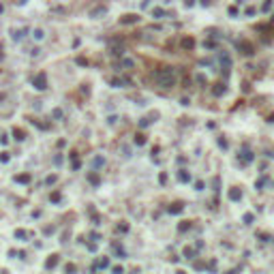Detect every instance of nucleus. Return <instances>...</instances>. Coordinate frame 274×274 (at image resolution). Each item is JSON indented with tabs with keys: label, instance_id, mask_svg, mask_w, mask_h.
Segmentation results:
<instances>
[{
	"label": "nucleus",
	"instance_id": "nucleus-1",
	"mask_svg": "<svg viewBox=\"0 0 274 274\" xmlns=\"http://www.w3.org/2000/svg\"><path fill=\"white\" fill-rule=\"evenodd\" d=\"M157 79H159V84H161L163 88H169V86H173V81H176V77H173V71H171V69H163V71H159V73H157Z\"/></svg>",
	"mask_w": 274,
	"mask_h": 274
},
{
	"label": "nucleus",
	"instance_id": "nucleus-15",
	"mask_svg": "<svg viewBox=\"0 0 274 274\" xmlns=\"http://www.w3.org/2000/svg\"><path fill=\"white\" fill-rule=\"evenodd\" d=\"M186 4H193V0H186Z\"/></svg>",
	"mask_w": 274,
	"mask_h": 274
},
{
	"label": "nucleus",
	"instance_id": "nucleus-13",
	"mask_svg": "<svg viewBox=\"0 0 274 274\" xmlns=\"http://www.w3.org/2000/svg\"><path fill=\"white\" fill-rule=\"evenodd\" d=\"M244 223H253V214H244Z\"/></svg>",
	"mask_w": 274,
	"mask_h": 274
},
{
	"label": "nucleus",
	"instance_id": "nucleus-6",
	"mask_svg": "<svg viewBox=\"0 0 274 274\" xmlns=\"http://www.w3.org/2000/svg\"><path fill=\"white\" fill-rule=\"evenodd\" d=\"M169 212H173V214H176V212H182V204H173V206L169 208Z\"/></svg>",
	"mask_w": 274,
	"mask_h": 274
},
{
	"label": "nucleus",
	"instance_id": "nucleus-14",
	"mask_svg": "<svg viewBox=\"0 0 274 274\" xmlns=\"http://www.w3.org/2000/svg\"><path fill=\"white\" fill-rule=\"evenodd\" d=\"M268 122H274V114H272V116H270V118H268Z\"/></svg>",
	"mask_w": 274,
	"mask_h": 274
},
{
	"label": "nucleus",
	"instance_id": "nucleus-7",
	"mask_svg": "<svg viewBox=\"0 0 274 274\" xmlns=\"http://www.w3.org/2000/svg\"><path fill=\"white\" fill-rule=\"evenodd\" d=\"M225 92V86L223 84H216V88H214V94H223Z\"/></svg>",
	"mask_w": 274,
	"mask_h": 274
},
{
	"label": "nucleus",
	"instance_id": "nucleus-10",
	"mask_svg": "<svg viewBox=\"0 0 274 274\" xmlns=\"http://www.w3.org/2000/svg\"><path fill=\"white\" fill-rule=\"evenodd\" d=\"M263 184H266V178H259V180H257V188L261 191V186H263Z\"/></svg>",
	"mask_w": 274,
	"mask_h": 274
},
{
	"label": "nucleus",
	"instance_id": "nucleus-9",
	"mask_svg": "<svg viewBox=\"0 0 274 274\" xmlns=\"http://www.w3.org/2000/svg\"><path fill=\"white\" fill-rule=\"evenodd\" d=\"M13 133H15V139H24V131H17V129H15Z\"/></svg>",
	"mask_w": 274,
	"mask_h": 274
},
{
	"label": "nucleus",
	"instance_id": "nucleus-4",
	"mask_svg": "<svg viewBox=\"0 0 274 274\" xmlns=\"http://www.w3.org/2000/svg\"><path fill=\"white\" fill-rule=\"evenodd\" d=\"M240 159H242V163H251L253 161V152L251 150H242V157Z\"/></svg>",
	"mask_w": 274,
	"mask_h": 274
},
{
	"label": "nucleus",
	"instance_id": "nucleus-8",
	"mask_svg": "<svg viewBox=\"0 0 274 274\" xmlns=\"http://www.w3.org/2000/svg\"><path fill=\"white\" fill-rule=\"evenodd\" d=\"M182 45H184V47H193V39H184V41H182Z\"/></svg>",
	"mask_w": 274,
	"mask_h": 274
},
{
	"label": "nucleus",
	"instance_id": "nucleus-12",
	"mask_svg": "<svg viewBox=\"0 0 274 274\" xmlns=\"http://www.w3.org/2000/svg\"><path fill=\"white\" fill-rule=\"evenodd\" d=\"M180 180H182V182H186V180H188V173H186V171H182V173H180Z\"/></svg>",
	"mask_w": 274,
	"mask_h": 274
},
{
	"label": "nucleus",
	"instance_id": "nucleus-2",
	"mask_svg": "<svg viewBox=\"0 0 274 274\" xmlns=\"http://www.w3.org/2000/svg\"><path fill=\"white\" fill-rule=\"evenodd\" d=\"M238 47H240V51L244 54V56H253V45H251V43L240 41V43H238Z\"/></svg>",
	"mask_w": 274,
	"mask_h": 274
},
{
	"label": "nucleus",
	"instance_id": "nucleus-5",
	"mask_svg": "<svg viewBox=\"0 0 274 274\" xmlns=\"http://www.w3.org/2000/svg\"><path fill=\"white\" fill-rule=\"evenodd\" d=\"M240 197H242V193H240V188H231V191H229V199H233V202H238Z\"/></svg>",
	"mask_w": 274,
	"mask_h": 274
},
{
	"label": "nucleus",
	"instance_id": "nucleus-11",
	"mask_svg": "<svg viewBox=\"0 0 274 274\" xmlns=\"http://www.w3.org/2000/svg\"><path fill=\"white\" fill-rule=\"evenodd\" d=\"M135 20H137V17H135V15H126V17H124V20H122V22H135Z\"/></svg>",
	"mask_w": 274,
	"mask_h": 274
},
{
	"label": "nucleus",
	"instance_id": "nucleus-3",
	"mask_svg": "<svg viewBox=\"0 0 274 274\" xmlns=\"http://www.w3.org/2000/svg\"><path fill=\"white\" fill-rule=\"evenodd\" d=\"M34 86L39 88V90H43L45 88V75L41 73V75H36V79H34Z\"/></svg>",
	"mask_w": 274,
	"mask_h": 274
}]
</instances>
